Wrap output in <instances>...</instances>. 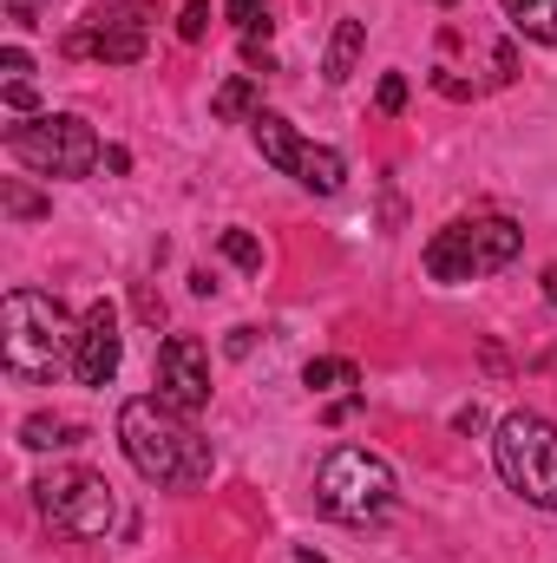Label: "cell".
Instances as JSON below:
<instances>
[{
    "label": "cell",
    "instance_id": "cell-31",
    "mask_svg": "<svg viewBox=\"0 0 557 563\" xmlns=\"http://www.w3.org/2000/svg\"><path fill=\"white\" fill-rule=\"evenodd\" d=\"M295 563H328V558H315V551H295Z\"/></svg>",
    "mask_w": 557,
    "mask_h": 563
},
{
    "label": "cell",
    "instance_id": "cell-27",
    "mask_svg": "<svg viewBox=\"0 0 557 563\" xmlns=\"http://www.w3.org/2000/svg\"><path fill=\"white\" fill-rule=\"evenodd\" d=\"M250 347H256V328H230V354H237V361H243V354H250Z\"/></svg>",
    "mask_w": 557,
    "mask_h": 563
},
{
    "label": "cell",
    "instance_id": "cell-32",
    "mask_svg": "<svg viewBox=\"0 0 557 563\" xmlns=\"http://www.w3.org/2000/svg\"><path fill=\"white\" fill-rule=\"evenodd\" d=\"M433 7H452V0H433Z\"/></svg>",
    "mask_w": 557,
    "mask_h": 563
},
{
    "label": "cell",
    "instance_id": "cell-4",
    "mask_svg": "<svg viewBox=\"0 0 557 563\" xmlns=\"http://www.w3.org/2000/svg\"><path fill=\"white\" fill-rule=\"evenodd\" d=\"M518 250H525V230L512 217H459V223L433 230L426 276L446 282V288L452 282H479V276H492V269H505Z\"/></svg>",
    "mask_w": 557,
    "mask_h": 563
},
{
    "label": "cell",
    "instance_id": "cell-23",
    "mask_svg": "<svg viewBox=\"0 0 557 563\" xmlns=\"http://www.w3.org/2000/svg\"><path fill=\"white\" fill-rule=\"evenodd\" d=\"M7 112H13V119H40V92H33L26 79H7Z\"/></svg>",
    "mask_w": 557,
    "mask_h": 563
},
{
    "label": "cell",
    "instance_id": "cell-29",
    "mask_svg": "<svg viewBox=\"0 0 557 563\" xmlns=\"http://www.w3.org/2000/svg\"><path fill=\"white\" fill-rule=\"evenodd\" d=\"M7 13H13V26H40L33 20V0H7Z\"/></svg>",
    "mask_w": 557,
    "mask_h": 563
},
{
    "label": "cell",
    "instance_id": "cell-20",
    "mask_svg": "<svg viewBox=\"0 0 557 563\" xmlns=\"http://www.w3.org/2000/svg\"><path fill=\"white\" fill-rule=\"evenodd\" d=\"M217 243H223V256H230L237 269H263V243H256L250 230H223Z\"/></svg>",
    "mask_w": 557,
    "mask_h": 563
},
{
    "label": "cell",
    "instance_id": "cell-1",
    "mask_svg": "<svg viewBox=\"0 0 557 563\" xmlns=\"http://www.w3.org/2000/svg\"><path fill=\"white\" fill-rule=\"evenodd\" d=\"M79 354V321L40 295V288H7L0 301V367L13 387H53Z\"/></svg>",
    "mask_w": 557,
    "mask_h": 563
},
{
    "label": "cell",
    "instance_id": "cell-11",
    "mask_svg": "<svg viewBox=\"0 0 557 563\" xmlns=\"http://www.w3.org/2000/svg\"><path fill=\"white\" fill-rule=\"evenodd\" d=\"M302 190H315V197H335L341 184H348V157L341 151H328V144H302V157H295V170H288Z\"/></svg>",
    "mask_w": 557,
    "mask_h": 563
},
{
    "label": "cell",
    "instance_id": "cell-9",
    "mask_svg": "<svg viewBox=\"0 0 557 563\" xmlns=\"http://www.w3.org/2000/svg\"><path fill=\"white\" fill-rule=\"evenodd\" d=\"M151 20H157V7H151V0H119V7H99V13H86L92 59H99V66H139Z\"/></svg>",
    "mask_w": 557,
    "mask_h": 563
},
{
    "label": "cell",
    "instance_id": "cell-26",
    "mask_svg": "<svg viewBox=\"0 0 557 563\" xmlns=\"http://www.w3.org/2000/svg\"><path fill=\"white\" fill-rule=\"evenodd\" d=\"M433 86H439V92H446V99H472V86H466V79H452V73H439V79H433Z\"/></svg>",
    "mask_w": 557,
    "mask_h": 563
},
{
    "label": "cell",
    "instance_id": "cell-24",
    "mask_svg": "<svg viewBox=\"0 0 557 563\" xmlns=\"http://www.w3.org/2000/svg\"><path fill=\"white\" fill-rule=\"evenodd\" d=\"M0 73H7V79H26V73H33V59H26L20 46H7V53H0Z\"/></svg>",
    "mask_w": 557,
    "mask_h": 563
},
{
    "label": "cell",
    "instance_id": "cell-2",
    "mask_svg": "<svg viewBox=\"0 0 557 563\" xmlns=\"http://www.w3.org/2000/svg\"><path fill=\"white\" fill-rule=\"evenodd\" d=\"M119 445L139 465V478L164 485V492H190L210 478V439H197V426L164 400H125L119 407Z\"/></svg>",
    "mask_w": 557,
    "mask_h": 563
},
{
    "label": "cell",
    "instance_id": "cell-12",
    "mask_svg": "<svg viewBox=\"0 0 557 563\" xmlns=\"http://www.w3.org/2000/svg\"><path fill=\"white\" fill-rule=\"evenodd\" d=\"M250 132H256V151H263V164H276L282 177L295 170V157H302V139H295V125L282 119V112H256L250 119Z\"/></svg>",
    "mask_w": 557,
    "mask_h": 563
},
{
    "label": "cell",
    "instance_id": "cell-5",
    "mask_svg": "<svg viewBox=\"0 0 557 563\" xmlns=\"http://www.w3.org/2000/svg\"><path fill=\"white\" fill-rule=\"evenodd\" d=\"M492 465L525 505L557 511V426L545 413H505L492 439Z\"/></svg>",
    "mask_w": 557,
    "mask_h": 563
},
{
    "label": "cell",
    "instance_id": "cell-28",
    "mask_svg": "<svg viewBox=\"0 0 557 563\" xmlns=\"http://www.w3.org/2000/svg\"><path fill=\"white\" fill-rule=\"evenodd\" d=\"M452 426H459V432H479V426H485V413H479V407H459V413H452Z\"/></svg>",
    "mask_w": 557,
    "mask_h": 563
},
{
    "label": "cell",
    "instance_id": "cell-30",
    "mask_svg": "<svg viewBox=\"0 0 557 563\" xmlns=\"http://www.w3.org/2000/svg\"><path fill=\"white\" fill-rule=\"evenodd\" d=\"M545 301H551V308H557V263H551V269H545Z\"/></svg>",
    "mask_w": 557,
    "mask_h": 563
},
{
    "label": "cell",
    "instance_id": "cell-8",
    "mask_svg": "<svg viewBox=\"0 0 557 563\" xmlns=\"http://www.w3.org/2000/svg\"><path fill=\"white\" fill-rule=\"evenodd\" d=\"M157 400L177 413H204L210 407V354L197 334H171L157 347Z\"/></svg>",
    "mask_w": 557,
    "mask_h": 563
},
{
    "label": "cell",
    "instance_id": "cell-16",
    "mask_svg": "<svg viewBox=\"0 0 557 563\" xmlns=\"http://www.w3.org/2000/svg\"><path fill=\"white\" fill-rule=\"evenodd\" d=\"M79 439H86V426L53 420V413H33V420L20 426V445L26 452H59V445H79Z\"/></svg>",
    "mask_w": 557,
    "mask_h": 563
},
{
    "label": "cell",
    "instance_id": "cell-21",
    "mask_svg": "<svg viewBox=\"0 0 557 563\" xmlns=\"http://www.w3.org/2000/svg\"><path fill=\"white\" fill-rule=\"evenodd\" d=\"M210 33V0H184L177 13V40H204Z\"/></svg>",
    "mask_w": 557,
    "mask_h": 563
},
{
    "label": "cell",
    "instance_id": "cell-25",
    "mask_svg": "<svg viewBox=\"0 0 557 563\" xmlns=\"http://www.w3.org/2000/svg\"><path fill=\"white\" fill-rule=\"evenodd\" d=\"M139 314H144V321H151V328H157V321H164V301H157V295H151V288H139Z\"/></svg>",
    "mask_w": 557,
    "mask_h": 563
},
{
    "label": "cell",
    "instance_id": "cell-7",
    "mask_svg": "<svg viewBox=\"0 0 557 563\" xmlns=\"http://www.w3.org/2000/svg\"><path fill=\"white\" fill-rule=\"evenodd\" d=\"M33 498H40V518L53 525V531H66V538H79V544H99L112 525H119V498H112V485L99 478V472H46L40 485H33Z\"/></svg>",
    "mask_w": 557,
    "mask_h": 563
},
{
    "label": "cell",
    "instance_id": "cell-14",
    "mask_svg": "<svg viewBox=\"0 0 557 563\" xmlns=\"http://www.w3.org/2000/svg\"><path fill=\"white\" fill-rule=\"evenodd\" d=\"M512 13V26L538 46H557V0H499Z\"/></svg>",
    "mask_w": 557,
    "mask_h": 563
},
{
    "label": "cell",
    "instance_id": "cell-3",
    "mask_svg": "<svg viewBox=\"0 0 557 563\" xmlns=\"http://www.w3.org/2000/svg\"><path fill=\"white\" fill-rule=\"evenodd\" d=\"M315 505L335 525H381L394 511V465L368 445H335L315 465Z\"/></svg>",
    "mask_w": 557,
    "mask_h": 563
},
{
    "label": "cell",
    "instance_id": "cell-13",
    "mask_svg": "<svg viewBox=\"0 0 557 563\" xmlns=\"http://www.w3.org/2000/svg\"><path fill=\"white\" fill-rule=\"evenodd\" d=\"M361 46H368V26H361V20H335V40H328V59H321V79H328V86H341V79L354 73V59H361Z\"/></svg>",
    "mask_w": 557,
    "mask_h": 563
},
{
    "label": "cell",
    "instance_id": "cell-15",
    "mask_svg": "<svg viewBox=\"0 0 557 563\" xmlns=\"http://www.w3.org/2000/svg\"><path fill=\"white\" fill-rule=\"evenodd\" d=\"M210 106H217V119H223V125H250V119L263 112V106H256V79H250V73H237V79H223Z\"/></svg>",
    "mask_w": 557,
    "mask_h": 563
},
{
    "label": "cell",
    "instance_id": "cell-22",
    "mask_svg": "<svg viewBox=\"0 0 557 563\" xmlns=\"http://www.w3.org/2000/svg\"><path fill=\"white\" fill-rule=\"evenodd\" d=\"M374 106L394 119V112H407V79L401 73H381V86H374Z\"/></svg>",
    "mask_w": 557,
    "mask_h": 563
},
{
    "label": "cell",
    "instance_id": "cell-19",
    "mask_svg": "<svg viewBox=\"0 0 557 563\" xmlns=\"http://www.w3.org/2000/svg\"><path fill=\"white\" fill-rule=\"evenodd\" d=\"M223 13H230V26L243 40H263L270 33V0H223Z\"/></svg>",
    "mask_w": 557,
    "mask_h": 563
},
{
    "label": "cell",
    "instance_id": "cell-6",
    "mask_svg": "<svg viewBox=\"0 0 557 563\" xmlns=\"http://www.w3.org/2000/svg\"><path fill=\"white\" fill-rule=\"evenodd\" d=\"M7 151H13L33 177H86V170L106 157L99 132H92L86 119H73V112L13 119V125H7Z\"/></svg>",
    "mask_w": 557,
    "mask_h": 563
},
{
    "label": "cell",
    "instance_id": "cell-10",
    "mask_svg": "<svg viewBox=\"0 0 557 563\" xmlns=\"http://www.w3.org/2000/svg\"><path fill=\"white\" fill-rule=\"evenodd\" d=\"M119 354H125V334H119V308L112 301H92L79 314V354H73V374L86 387H106L119 374Z\"/></svg>",
    "mask_w": 557,
    "mask_h": 563
},
{
    "label": "cell",
    "instance_id": "cell-17",
    "mask_svg": "<svg viewBox=\"0 0 557 563\" xmlns=\"http://www.w3.org/2000/svg\"><path fill=\"white\" fill-rule=\"evenodd\" d=\"M302 387H308V394H341V387H361V367H354V361L321 354V361H308V367H302Z\"/></svg>",
    "mask_w": 557,
    "mask_h": 563
},
{
    "label": "cell",
    "instance_id": "cell-18",
    "mask_svg": "<svg viewBox=\"0 0 557 563\" xmlns=\"http://www.w3.org/2000/svg\"><path fill=\"white\" fill-rule=\"evenodd\" d=\"M0 210H7V217H13V223H33V217H46V210H53V203H46V197H40V190H26V184H20V177H7V184H0Z\"/></svg>",
    "mask_w": 557,
    "mask_h": 563
}]
</instances>
